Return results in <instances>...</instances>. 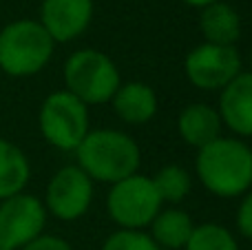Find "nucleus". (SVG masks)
<instances>
[{
    "label": "nucleus",
    "instance_id": "nucleus-1",
    "mask_svg": "<svg viewBox=\"0 0 252 250\" xmlns=\"http://www.w3.org/2000/svg\"><path fill=\"white\" fill-rule=\"evenodd\" d=\"M197 175L219 197L244 195L252 186V149L232 137H217L199 149Z\"/></svg>",
    "mask_w": 252,
    "mask_h": 250
},
{
    "label": "nucleus",
    "instance_id": "nucleus-2",
    "mask_svg": "<svg viewBox=\"0 0 252 250\" xmlns=\"http://www.w3.org/2000/svg\"><path fill=\"white\" fill-rule=\"evenodd\" d=\"M75 153H78L80 168L91 180L106 182V184H118L135 175L142 159L133 137L111 128L87 133Z\"/></svg>",
    "mask_w": 252,
    "mask_h": 250
},
{
    "label": "nucleus",
    "instance_id": "nucleus-3",
    "mask_svg": "<svg viewBox=\"0 0 252 250\" xmlns=\"http://www.w3.org/2000/svg\"><path fill=\"white\" fill-rule=\"evenodd\" d=\"M51 53V35L35 20H18L0 31V69L7 75H35L44 69Z\"/></svg>",
    "mask_w": 252,
    "mask_h": 250
},
{
    "label": "nucleus",
    "instance_id": "nucleus-4",
    "mask_svg": "<svg viewBox=\"0 0 252 250\" xmlns=\"http://www.w3.org/2000/svg\"><path fill=\"white\" fill-rule=\"evenodd\" d=\"M66 91L84 104H104L120 89V71L106 53L82 49L64 64Z\"/></svg>",
    "mask_w": 252,
    "mask_h": 250
},
{
    "label": "nucleus",
    "instance_id": "nucleus-5",
    "mask_svg": "<svg viewBox=\"0 0 252 250\" xmlns=\"http://www.w3.org/2000/svg\"><path fill=\"white\" fill-rule=\"evenodd\" d=\"M161 197L157 193L151 177L130 175L126 180L113 184L106 208L115 224H120L124 230H137L148 226L161 211Z\"/></svg>",
    "mask_w": 252,
    "mask_h": 250
},
{
    "label": "nucleus",
    "instance_id": "nucleus-6",
    "mask_svg": "<svg viewBox=\"0 0 252 250\" xmlns=\"http://www.w3.org/2000/svg\"><path fill=\"white\" fill-rule=\"evenodd\" d=\"M40 131L44 140L62 151H75L89 133V111L69 91H58L40 109Z\"/></svg>",
    "mask_w": 252,
    "mask_h": 250
},
{
    "label": "nucleus",
    "instance_id": "nucleus-7",
    "mask_svg": "<svg viewBox=\"0 0 252 250\" xmlns=\"http://www.w3.org/2000/svg\"><path fill=\"white\" fill-rule=\"evenodd\" d=\"M47 221L42 202L33 195H13L0 204V250H16L40 237Z\"/></svg>",
    "mask_w": 252,
    "mask_h": 250
},
{
    "label": "nucleus",
    "instance_id": "nucleus-8",
    "mask_svg": "<svg viewBox=\"0 0 252 250\" xmlns=\"http://www.w3.org/2000/svg\"><path fill=\"white\" fill-rule=\"evenodd\" d=\"M241 73V58L235 47L199 44L186 56V75L199 89H223Z\"/></svg>",
    "mask_w": 252,
    "mask_h": 250
},
{
    "label": "nucleus",
    "instance_id": "nucleus-9",
    "mask_svg": "<svg viewBox=\"0 0 252 250\" xmlns=\"http://www.w3.org/2000/svg\"><path fill=\"white\" fill-rule=\"evenodd\" d=\"M93 199V182L80 166H64L51 177L47 188L49 213L62 221L80 219Z\"/></svg>",
    "mask_w": 252,
    "mask_h": 250
},
{
    "label": "nucleus",
    "instance_id": "nucleus-10",
    "mask_svg": "<svg viewBox=\"0 0 252 250\" xmlns=\"http://www.w3.org/2000/svg\"><path fill=\"white\" fill-rule=\"evenodd\" d=\"M93 16V0H44L40 25L53 42H71L89 27Z\"/></svg>",
    "mask_w": 252,
    "mask_h": 250
},
{
    "label": "nucleus",
    "instance_id": "nucleus-11",
    "mask_svg": "<svg viewBox=\"0 0 252 250\" xmlns=\"http://www.w3.org/2000/svg\"><path fill=\"white\" fill-rule=\"evenodd\" d=\"M221 109L217 111L223 124L244 137H252V71L239 73L221 89Z\"/></svg>",
    "mask_w": 252,
    "mask_h": 250
},
{
    "label": "nucleus",
    "instance_id": "nucleus-12",
    "mask_svg": "<svg viewBox=\"0 0 252 250\" xmlns=\"http://www.w3.org/2000/svg\"><path fill=\"white\" fill-rule=\"evenodd\" d=\"M177 128L184 142L197 146V149H204L206 144H210L219 137L221 118L208 104H190L179 113Z\"/></svg>",
    "mask_w": 252,
    "mask_h": 250
},
{
    "label": "nucleus",
    "instance_id": "nucleus-13",
    "mask_svg": "<svg viewBox=\"0 0 252 250\" xmlns=\"http://www.w3.org/2000/svg\"><path fill=\"white\" fill-rule=\"evenodd\" d=\"M111 102L115 113L128 124H146L157 113V95L144 82H128L120 87Z\"/></svg>",
    "mask_w": 252,
    "mask_h": 250
},
{
    "label": "nucleus",
    "instance_id": "nucleus-14",
    "mask_svg": "<svg viewBox=\"0 0 252 250\" xmlns=\"http://www.w3.org/2000/svg\"><path fill=\"white\" fill-rule=\"evenodd\" d=\"M201 33L206 42L221 44V47H235L241 35V20L239 13L226 2H215L201 11Z\"/></svg>",
    "mask_w": 252,
    "mask_h": 250
},
{
    "label": "nucleus",
    "instance_id": "nucleus-15",
    "mask_svg": "<svg viewBox=\"0 0 252 250\" xmlns=\"http://www.w3.org/2000/svg\"><path fill=\"white\" fill-rule=\"evenodd\" d=\"M29 182V162L11 142L0 137V199L20 195Z\"/></svg>",
    "mask_w": 252,
    "mask_h": 250
},
{
    "label": "nucleus",
    "instance_id": "nucleus-16",
    "mask_svg": "<svg viewBox=\"0 0 252 250\" xmlns=\"http://www.w3.org/2000/svg\"><path fill=\"white\" fill-rule=\"evenodd\" d=\"M151 224H153V242L159 248H170V250H179L186 246L192 235V228H195L190 217L184 211H177V208L159 211Z\"/></svg>",
    "mask_w": 252,
    "mask_h": 250
},
{
    "label": "nucleus",
    "instance_id": "nucleus-17",
    "mask_svg": "<svg viewBox=\"0 0 252 250\" xmlns=\"http://www.w3.org/2000/svg\"><path fill=\"white\" fill-rule=\"evenodd\" d=\"M184 248L186 250H239L230 230L219 224H201L197 228H192L190 239H188V244Z\"/></svg>",
    "mask_w": 252,
    "mask_h": 250
},
{
    "label": "nucleus",
    "instance_id": "nucleus-18",
    "mask_svg": "<svg viewBox=\"0 0 252 250\" xmlns=\"http://www.w3.org/2000/svg\"><path fill=\"white\" fill-rule=\"evenodd\" d=\"M157 193H159L161 202H182L190 190V177L184 168L179 166H164L155 177H153Z\"/></svg>",
    "mask_w": 252,
    "mask_h": 250
},
{
    "label": "nucleus",
    "instance_id": "nucleus-19",
    "mask_svg": "<svg viewBox=\"0 0 252 250\" xmlns=\"http://www.w3.org/2000/svg\"><path fill=\"white\" fill-rule=\"evenodd\" d=\"M102 250H161L151 235L142 230H118L104 242Z\"/></svg>",
    "mask_w": 252,
    "mask_h": 250
},
{
    "label": "nucleus",
    "instance_id": "nucleus-20",
    "mask_svg": "<svg viewBox=\"0 0 252 250\" xmlns=\"http://www.w3.org/2000/svg\"><path fill=\"white\" fill-rule=\"evenodd\" d=\"M20 250H73V248L60 237H53V235H40V237H35L33 242H29Z\"/></svg>",
    "mask_w": 252,
    "mask_h": 250
},
{
    "label": "nucleus",
    "instance_id": "nucleus-21",
    "mask_svg": "<svg viewBox=\"0 0 252 250\" xmlns=\"http://www.w3.org/2000/svg\"><path fill=\"white\" fill-rule=\"evenodd\" d=\"M237 226H239V233L244 237L252 239V193L246 195L241 202L239 213H237Z\"/></svg>",
    "mask_w": 252,
    "mask_h": 250
},
{
    "label": "nucleus",
    "instance_id": "nucleus-22",
    "mask_svg": "<svg viewBox=\"0 0 252 250\" xmlns=\"http://www.w3.org/2000/svg\"><path fill=\"white\" fill-rule=\"evenodd\" d=\"M188 4H192V7H201V9H206V7H210V4H215V2H219V0H186Z\"/></svg>",
    "mask_w": 252,
    "mask_h": 250
},
{
    "label": "nucleus",
    "instance_id": "nucleus-23",
    "mask_svg": "<svg viewBox=\"0 0 252 250\" xmlns=\"http://www.w3.org/2000/svg\"><path fill=\"white\" fill-rule=\"evenodd\" d=\"M250 66H252V53H250Z\"/></svg>",
    "mask_w": 252,
    "mask_h": 250
}]
</instances>
